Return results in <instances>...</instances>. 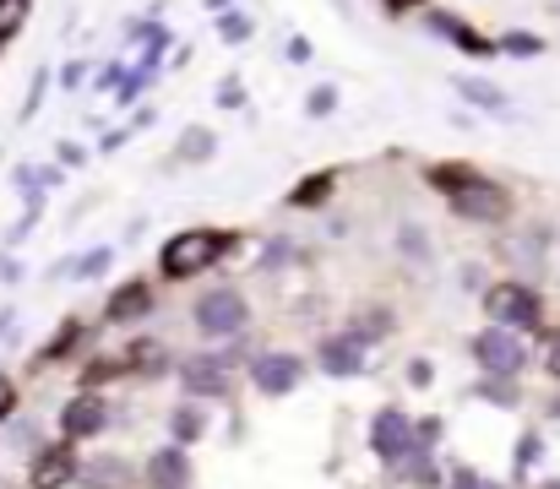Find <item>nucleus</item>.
I'll use <instances>...</instances> for the list:
<instances>
[{
	"instance_id": "0e129e2a",
	"label": "nucleus",
	"mask_w": 560,
	"mask_h": 489,
	"mask_svg": "<svg viewBox=\"0 0 560 489\" xmlns=\"http://www.w3.org/2000/svg\"><path fill=\"white\" fill-rule=\"evenodd\" d=\"M207 11H212V16H218V11H229V0H207Z\"/></svg>"
},
{
	"instance_id": "0eeeda50",
	"label": "nucleus",
	"mask_w": 560,
	"mask_h": 489,
	"mask_svg": "<svg viewBox=\"0 0 560 489\" xmlns=\"http://www.w3.org/2000/svg\"><path fill=\"white\" fill-rule=\"evenodd\" d=\"M446 212H452L457 223H468V229H501V223H512L517 196H512V185H506V179L479 174L474 185H463L457 196H446Z\"/></svg>"
},
{
	"instance_id": "2f4dec72",
	"label": "nucleus",
	"mask_w": 560,
	"mask_h": 489,
	"mask_svg": "<svg viewBox=\"0 0 560 489\" xmlns=\"http://www.w3.org/2000/svg\"><path fill=\"white\" fill-rule=\"evenodd\" d=\"M534 370L545 375V386H560V322H545L534 337Z\"/></svg>"
},
{
	"instance_id": "69168bd1",
	"label": "nucleus",
	"mask_w": 560,
	"mask_h": 489,
	"mask_svg": "<svg viewBox=\"0 0 560 489\" xmlns=\"http://www.w3.org/2000/svg\"><path fill=\"white\" fill-rule=\"evenodd\" d=\"M0 489H27V485H0Z\"/></svg>"
},
{
	"instance_id": "052dcab7",
	"label": "nucleus",
	"mask_w": 560,
	"mask_h": 489,
	"mask_svg": "<svg viewBox=\"0 0 560 489\" xmlns=\"http://www.w3.org/2000/svg\"><path fill=\"white\" fill-rule=\"evenodd\" d=\"M16 316H22V311H16V305H0V337H5V331H11V326H16Z\"/></svg>"
},
{
	"instance_id": "09e8293b",
	"label": "nucleus",
	"mask_w": 560,
	"mask_h": 489,
	"mask_svg": "<svg viewBox=\"0 0 560 489\" xmlns=\"http://www.w3.org/2000/svg\"><path fill=\"white\" fill-rule=\"evenodd\" d=\"M38 218H44V212H22V218H16V223L5 229V240H0V251H16L22 240H33V229H38Z\"/></svg>"
},
{
	"instance_id": "e433bc0d",
	"label": "nucleus",
	"mask_w": 560,
	"mask_h": 489,
	"mask_svg": "<svg viewBox=\"0 0 560 489\" xmlns=\"http://www.w3.org/2000/svg\"><path fill=\"white\" fill-rule=\"evenodd\" d=\"M212 22H218V38H223V44H250V38H256V22H250L245 11H218Z\"/></svg>"
},
{
	"instance_id": "338daca9",
	"label": "nucleus",
	"mask_w": 560,
	"mask_h": 489,
	"mask_svg": "<svg viewBox=\"0 0 560 489\" xmlns=\"http://www.w3.org/2000/svg\"><path fill=\"white\" fill-rule=\"evenodd\" d=\"M365 489H381V485H365Z\"/></svg>"
},
{
	"instance_id": "6e6552de",
	"label": "nucleus",
	"mask_w": 560,
	"mask_h": 489,
	"mask_svg": "<svg viewBox=\"0 0 560 489\" xmlns=\"http://www.w3.org/2000/svg\"><path fill=\"white\" fill-rule=\"evenodd\" d=\"M115 430V397L109 392H66L55 403V435L71 441V446H88V441H104Z\"/></svg>"
},
{
	"instance_id": "39448f33",
	"label": "nucleus",
	"mask_w": 560,
	"mask_h": 489,
	"mask_svg": "<svg viewBox=\"0 0 560 489\" xmlns=\"http://www.w3.org/2000/svg\"><path fill=\"white\" fill-rule=\"evenodd\" d=\"M305 381H311V359H305L300 348H289V342H261V348L245 359V370H240V386H250V392L267 397V403L294 397Z\"/></svg>"
},
{
	"instance_id": "2eb2a0df",
	"label": "nucleus",
	"mask_w": 560,
	"mask_h": 489,
	"mask_svg": "<svg viewBox=\"0 0 560 489\" xmlns=\"http://www.w3.org/2000/svg\"><path fill=\"white\" fill-rule=\"evenodd\" d=\"M137 479L142 489H196V457L175 441H159L137 457Z\"/></svg>"
},
{
	"instance_id": "f704fd0d",
	"label": "nucleus",
	"mask_w": 560,
	"mask_h": 489,
	"mask_svg": "<svg viewBox=\"0 0 560 489\" xmlns=\"http://www.w3.org/2000/svg\"><path fill=\"white\" fill-rule=\"evenodd\" d=\"M550 44L539 38V33H528V27H506L501 38H495V55H512V60H534V55H545Z\"/></svg>"
},
{
	"instance_id": "c85d7f7f",
	"label": "nucleus",
	"mask_w": 560,
	"mask_h": 489,
	"mask_svg": "<svg viewBox=\"0 0 560 489\" xmlns=\"http://www.w3.org/2000/svg\"><path fill=\"white\" fill-rule=\"evenodd\" d=\"M392 245H397V256H402L408 267H419V272H430V267H435V240H430V229H424V223L402 218V223H397V234H392Z\"/></svg>"
},
{
	"instance_id": "864d4df0",
	"label": "nucleus",
	"mask_w": 560,
	"mask_h": 489,
	"mask_svg": "<svg viewBox=\"0 0 560 489\" xmlns=\"http://www.w3.org/2000/svg\"><path fill=\"white\" fill-rule=\"evenodd\" d=\"M33 179H38L44 190H60V185H66V168H60V163H33Z\"/></svg>"
},
{
	"instance_id": "f8f14e48",
	"label": "nucleus",
	"mask_w": 560,
	"mask_h": 489,
	"mask_svg": "<svg viewBox=\"0 0 560 489\" xmlns=\"http://www.w3.org/2000/svg\"><path fill=\"white\" fill-rule=\"evenodd\" d=\"M93 348V326L82 322V316H60L55 331L33 348V359H27V375H49V370H71L82 353Z\"/></svg>"
},
{
	"instance_id": "dca6fc26",
	"label": "nucleus",
	"mask_w": 560,
	"mask_h": 489,
	"mask_svg": "<svg viewBox=\"0 0 560 489\" xmlns=\"http://www.w3.org/2000/svg\"><path fill=\"white\" fill-rule=\"evenodd\" d=\"M120 359H126V381H137V386H159V381L175 375V359H180V353H175L164 337L137 331V337L120 342Z\"/></svg>"
},
{
	"instance_id": "9b49d317",
	"label": "nucleus",
	"mask_w": 560,
	"mask_h": 489,
	"mask_svg": "<svg viewBox=\"0 0 560 489\" xmlns=\"http://www.w3.org/2000/svg\"><path fill=\"white\" fill-rule=\"evenodd\" d=\"M550 223H506V234L495 240V261L506 267V278H539V261H545V245H550Z\"/></svg>"
},
{
	"instance_id": "473e14b6",
	"label": "nucleus",
	"mask_w": 560,
	"mask_h": 489,
	"mask_svg": "<svg viewBox=\"0 0 560 489\" xmlns=\"http://www.w3.org/2000/svg\"><path fill=\"white\" fill-rule=\"evenodd\" d=\"M5 441H11V446L27 457V452H38L49 435H44V424H38L33 414H16V419H5V424H0V446H5Z\"/></svg>"
},
{
	"instance_id": "3c124183",
	"label": "nucleus",
	"mask_w": 560,
	"mask_h": 489,
	"mask_svg": "<svg viewBox=\"0 0 560 489\" xmlns=\"http://www.w3.org/2000/svg\"><path fill=\"white\" fill-rule=\"evenodd\" d=\"M27 278V267H22V256L16 251H0V283L11 289V283H22Z\"/></svg>"
},
{
	"instance_id": "ddd939ff",
	"label": "nucleus",
	"mask_w": 560,
	"mask_h": 489,
	"mask_svg": "<svg viewBox=\"0 0 560 489\" xmlns=\"http://www.w3.org/2000/svg\"><path fill=\"white\" fill-rule=\"evenodd\" d=\"M77 468H82V446L49 435L38 452H27V468H22V485L27 489H77Z\"/></svg>"
},
{
	"instance_id": "c9c22d12",
	"label": "nucleus",
	"mask_w": 560,
	"mask_h": 489,
	"mask_svg": "<svg viewBox=\"0 0 560 489\" xmlns=\"http://www.w3.org/2000/svg\"><path fill=\"white\" fill-rule=\"evenodd\" d=\"M413 452H446V414H413Z\"/></svg>"
},
{
	"instance_id": "8fccbe9b",
	"label": "nucleus",
	"mask_w": 560,
	"mask_h": 489,
	"mask_svg": "<svg viewBox=\"0 0 560 489\" xmlns=\"http://www.w3.org/2000/svg\"><path fill=\"white\" fill-rule=\"evenodd\" d=\"M485 283H490V278H485L479 261H463V267H457V289H463V294H479Z\"/></svg>"
},
{
	"instance_id": "a211bd4d",
	"label": "nucleus",
	"mask_w": 560,
	"mask_h": 489,
	"mask_svg": "<svg viewBox=\"0 0 560 489\" xmlns=\"http://www.w3.org/2000/svg\"><path fill=\"white\" fill-rule=\"evenodd\" d=\"M419 22H424L435 38H446L452 49H463V55H474V60H495V38H490V33H479L468 16H457V11H446V5H435V0H430V5L419 11Z\"/></svg>"
},
{
	"instance_id": "a18cd8bd",
	"label": "nucleus",
	"mask_w": 560,
	"mask_h": 489,
	"mask_svg": "<svg viewBox=\"0 0 560 489\" xmlns=\"http://www.w3.org/2000/svg\"><path fill=\"white\" fill-rule=\"evenodd\" d=\"M534 283H550V289H560V229L550 234V245H545V261H539V278Z\"/></svg>"
},
{
	"instance_id": "4d7b16f0",
	"label": "nucleus",
	"mask_w": 560,
	"mask_h": 489,
	"mask_svg": "<svg viewBox=\"0 0 560 489\" xmlns=\"http://www.w3.org/2000/svg\"><path fill=\"white\" fill-rule=\"evenodd\" d=\"M375 5H381L386 16H413V11H424L430 0H375Z\"/></svg>"
},
{
	"instance_id": "49530a36",
	"label": "nucleus",
	"mask_w": 560,
	"mask_h": 489,
	"mask_svg": "<svg viewBox=\"0 0 560 489\" xmlns=\"http://www.w3.org/2000/svg\"><path fill=\"white\" fill-rule=\"evenodd\" d=\"M283 60H289V66H311V60H316V44H311L305 33H289V38H283Z\"/></svg>"
},
{
	"instance_id": "58836bf2",
	"label": "nucleus",
	"mask_w": 560,
	"mask_h": 489,
	"mask_svg": "<svg viewBox=\"0 0 560 489\" xmlns=\"http://www.w3.org/2000/svg\"><path fill=\"white\" fill-rule=\"evenodd\" d=\"M27 16H33V0H0V49L27 27Z\"/></svg>"
},
{
	"instance_id": "6e6d98bb",
	"label": "nucleus",
	"mask_w": 560,
	"mask_h": 489,
	"mask_svg": "<svg viewBox=\"0 0 560 489\" xmlns=\"http://www.w3.org/2000/svg\"><path fill=\"white\" fill-rule=\"evenodd\" d=\"M126 142H131V131H126V126H115V131H104V137H98V148H93V153H120Z\"/></svg>"
},
{
	"instance_id": "4c0bfd02",
	"label": "nucleus",
	"mask_w": 560,
	"mask_h": 489,
	"mask_svg": "<svg viewBox=\"0 0 560 489\" xmlns=\"http://www.w3.org/2000/svg\"><path fill=\"white\" fill-rule=\"evenodd\" d=\"M11 185H16V196H22V207L27 212H44V201H49V190L33 179V163H16V174H11Z\"/></svg>"
},
{
	"instance_id": "f3484780",
	"label": "nucleus",
	"mask_w": 560,
	"mask_h": 489,
	"mask_svg": "<svg viewBox=\"0 0 560 489\" xmlns=\"http://www.w3.org/2000/svg\"><path fill=\"white\" fill-rule=\"evenodd\" d=\"M77 489H142V479H137V457H131V452H120V446L82 452Z\"/></svg>"
},
{
	"instance_id": "c03bdc74",
	"label": "nucleus",
	"mask_w": 560,
	"mask_h": 489,
	"mask_svg": "<svg viewBox=\"0 0 560 489\" xmlns=\"http://www.w3.org/2000/svg\"><path fill=\"white\" fill-rule=\"evenodd\" d=\"M148 82H153L148 71H126V77L115 82V109H131V104L142 98V88H148Z\"/></svg>"
},
{
	"instance_id": "1a4fd4ad",
	"label": "nucleus",
	"mask_w": 560,
	"mask_h": 489,
	"mask_svg": "<svg viewBox=\"0 0 560 489\" xmlns=\"http://www.w3.org/2000/svg\"><path fill=\"white\" fill-rule=\"evenodd\" d=\"M365 452L375 457L381 474H392L408 452H413V414L402 403H381L365 419Z\"/></svg>"
},
{
	"instance_id": "9d476101",
	"label": "nucleus",
	"mask_w": 560,
	"mask_h": 489,
	"mask_svg": "<svg viewBox=\"0 0 560 489\" xmlns=\"http://www.w3.org/2000/svg\"><path fill=\"white\" fill-rule=\"evenodd\" d=\"M153 316H159V283H153L148 272L120 278V283L104 294V311H98V322L109 326V331H137V326H148Z\"/></svg>"
},
{
	"instance_id": "b1692460",
	"label": "nucleus",
	"mask_w": 560,
	"mask_h": 489,
	"mask_svg": "<svg viewBox=\"0 0 560 489\" xmlns=\"http://www.w3.org/2000/svg\"><path fill=\"white\" fill-rule=\"evenodd\" d=\"M550 457V430L545 424H528L523 435H517V446H512V479L506 485L523 489L528 479H539V463Z\"/></svg>"
},
{
	"instance_id": "c756f323",
	"label": "nucleus",
	"mask_w": 560,
	"mask_h": 489,
	"mask_svg": "<svg viewBox=\"0 0 560 489\" xmlns=\"http://www.w3.org/2000/svg\"><path fill=\"white\" fill-rule=\"evenodd\" d=\"M485 168L479 163H468V159H435V163H424V185L435 190V196H457L463 185H474Z\"/></svg>"
},
{
	"instance_id": "e2e57ef3",
	"label": "nucleus",
	"mask_w": 560,
	"mask_h": 489,
	"mask_svg": "<svg viewBox=\"0 0 560 489\" xmlns=\"http://www.w3.org/2000/svg\"><path fill=\"white\" fill-rule=\"evenodd\" d=\"M327 234L332 240H349V218H327Z\"/></svg>"
},
{
	"instance_id": "5701e85b",
	"label": "nucleus",
	"mask_w": 560,
	"mask_h": 489,
	"mask_svg": "<svg viewBox=\"0 0 560 489\" xmlns=\"http://www.w3.org/2000/svg\"><path fill=\"white\" fill-rule=\"evenodd\" d=\"M452 93H457L468 109H479V115H512V93H506L501 82H490V77L457 71V77H452Z\"/></svg>"
},
{
	"instance_id": "20e7f679",
	"label": "nucleus",
	"mask_w": 560,
	"mask_h": 489,
	"mask_svg": "<svg viewBox=\"0 0 560 489\" xmlns=\"http://www.w3.org/2000/svg\"><path fill=\"white\" fill-rule=\"evenodd\" d=\"M170 381L180 386L186 403H207V408H229L240 397V370L218 348H190V353H180Z\"/></svg>"
},
{
	"instance_id": "4be33fe9",
	"label": "nucleus",
	"mask_w": 560,
	"mask_h": 489,
	"mask_svg": "<svg viewBox=\"0 0 560 489\" xmlns=\"http://www.w3.org/2000/svg\"><path fill=\"white\" fill-rule=\"evenodd\" d=\"M463 397H468V403H485V408H495V414H523V408H528V386H523V381H506V375H474Z\"/></svg>"
},
{
	"instance_id": "de8ad7c7",
	"label": "nucleus",
	"mask_w": 560,
	"mask_h": 489,
	"mask_svg": "<svg viewBox=\"0 0 560 489\" xmlns=\"http://www.w3.org/2000/svg\"><path fill=\"white\" fill-rule=\"evenodd\" d=\"M212 104H218V109H245V82L229 71V77L218 82V98H212Z\"/></svg>"
},
{
	"instance_id": "7c9ffc66",
	"label": "nucleus",
	"mask_w": 560,
	"mask_h": 489,
	"mask_svg": "<svg viewBox=\"0 0 560 489\" xmlns=\"http://www.w3.org/2000/svg\"><path fill=\"white\" fill-rule=\"evenodd\" d=\"M207 159H218V137L207 131V126H186L180 131V148H175V168H190V163H207Z\"/></svg>"
},
{
	"instance_id": "7ed1b4c3",
	"label": "nucleus",
	"mask_w": 560,
	"mask_h": 489,
	"mask_svg": "<svg viewBox=\"0 0 560 489\" xmlns=\"http://www.w3.org/2000/svg\"><path fill=\"white\" fill-rule=\"evenodd\" d=\"M479 316H485L490 326H506V331L539 337L545 322H550V305H545V289H539V283L495 272V278L479 289Z\"/></svg>"
},
{
	"instance_id": "6ab92c4d",
	"label": "nucleus",
	"mask_w": 560,
	"mask_h": 489,
	"mask_svg": "<svg viewBox=\"0 0 560 489\" xmlns=\"http://www.w3.org/2000/svg\"><path fill=\"white\" fill-rule=\"evenodd\" d=\"M332 331H343L349 342H360L365 353H375L381 342H392L397 331H402V316H397V305H386V300H375V305H354L343 322L332 326Z\"/></svg>"
},
{
	"instance_id": "72a5a7b5",
	"label": "nucleus",
	"mask_w": 560,
	"mask_h": 489,
	"mask_svg": "<svg viewBox=\"0 0 560 489\" xmlns=\"http://www.w3.org/2000/svg\"><path fill=\"white\" fill-rule=\"evenodd\" d=\"M441 489H512V485H506V479H495V474H485V468H474V463L446 457V485Z\"/></svg>"
},
{
	"instance_id": "bb28decb",
	"label": "nucleus",
	"mask_w": 560,
	"mask_h": 489,
	"mask_svg": "<svg viewBox=\"0 0 560 489\" xmlns=\"http://www.w3.org/2000/svg\"><path fill=\"white\" fill-rule=\"evenodd\" d=\"M338 179H343V168H316V174H305V179L283 196V207H289V212H316V207H327V201L338 196Z\"/></svg>"
},
{
	"instance_id": "f03ea898",
	"label": "nucleus",
	"mask_w": 560,
	"mask_h": 489,
	"mask_svg": "<svg viewBox=\"0 0 560 489\" xmlns=\"http://www.w3.org/2000/svg\"><path fill=\"white\" fill-rule=\"evenodd\" d=\"M186 322H190V331H196V342H201V348H218V342H229V337L250 331L256 305H250V294H245L240 283H207V289H196V294H190Z\"/></svg>"
},
{
	"instance_id": "a19ab883",
	"label": "nucleus",
	"mask_w": 560,
	"mask_h": 489,
	"mask_svg": "<svg viewBox=\"0 0 560 489\" xmlns=\"http://www.w3.org/2000/svg\"><path fill=\"white\" fill-rule=\"evenodd\" d=\"M49 82H55V71H49V66H38V71H33V88H27V98H22V109H16V120H22V126H27V120L44 109V93H49Z\"/></svg>"
},
{
	"instance_id": "79ce46f5",
	"label": "nucleus",
	"mask_w": 560,
	"mask_h": 489,
	"mask_svg": "<svg viewBox=\"0 0 560 489\" xmlns=\"http://www.w3.org/2000/svg\"><path fill=\"white\" fill-rule=\"evenodd\" d=\"M305 115H311V120L338 115V82H316V88L305 93Z\"/></svg>"
},
{
	"instance_id": "a878e982",
	"label": "nucleus",
	"mask_w": 560,
	"mask_h": 489,
	"mask_svg": "<svg viewBox=\"0 0 560 489\" xmlns=\"http://www.w3.org/2000/svg\"><path fill=\"white\" fill-rule=\"evenodd\" d=\"M115 256H120V245H93V251H82V256H60L55 267H49V278H71V283H98L109 267H115Z\"/></svg>"
},
{
	"instance_id": "680f3d73",
	"label": "nucleus",
	"mask_w": 560,
	"mask_h": 489,
	"mask_svg": "<svg viewBox=\"0 0 560 489\" xmlns=\"http://www.w3.org/2000/svg\"><path fill=\"white\" fill-rule=\"evenodd\" d=\"M523 489H560V474H539V479H528Z\"/></svg>"
},
{
	"instance_id": "603ef678",
	"label": "nucleus",
	"mask_w": 560,
	"mask_h": 489,
	"mask_svg": "<svg viewBox=\"0 0 560 489\" xmlns=\"http://www.w3.org/2000/svg\"><path fill=\"white\" fill-rule=\"evenodd\" d=\"M55 77H60V88L71 93V88H82V82H88V60H66Z\"/></svg>"
},
{
	"instance_id": "cd10ccee",
	"label": "nucleus",
	"mask_w": 560,
	"mask_h": 489,
	"mask_svg": "<svg viewBox=\"0 0 560 489\" xmlns=\"http://www.w3.org/2000/svg\"><path fill=\"white\" fill-rule=\"evenodd\" d=\"M289 267H305V245L294 234H267L256 256V278H283Z\"/></svg>"
},
{
	"instance_id": "4468645a",
	"label": "nucleus",
	"mask_w": 560,
	"mask_h": 489,
	"mask_svg": "<svg viewBox=\"0 0 560 489\" xmlns=\"http://www.w3.org/2000/svg\"><path fill=\"white\" fill-rule=\"evenodd\" d=\"M305 359H311V375H327V381H365L371 375V353L360 342H349L343 331H322Z\"/></svg>"
},
{
	"instance_id": "412c9836",
	"label": "nucleus",
	"mask_w": 560,
	"mask_h": 489,
	"mask_svg": "<svg viewBox=\"0 0 560 489\" xmlns=\"http://www.w3.org/2000/svg\"><path fill=\"white\" fill-rule=\"evenodd\" d=\"M126 381V359H120V348L109 353H82L77 359V375H71V392H115Z\"/></svg>"
},
{
	"instance_id": "393cba45",
	"label": "nucleus",
	"mask_w": 560,
	"mask_h": 489,
	"mask_svg": "<svg viewBox=\"0 0 560 489\" xmlns=\"http://www.w3.org/2000/svg\"><path fill=\"white\" fill-rule=\"evenodd\" d=\"M386 479L397 489H441L446 485V452H413V457H402Z\"/></svg>"
},
{
	"instance_id": "37998d69",
	"label": "nucleus",
	"mask_w": 560,
	"mask_h": 489,
	"mask_svg": "<svg viewBox=\"0 0 560 489\" xmlns=\"http://www.w3.org/2000/svg\"><path fill=\"white\" fill-rule=\"evenodd\" d=\"M16 414H22V381L0 364V424H5V419H16Z\"/></svg>"
},
{
	"instance_id": "13d9d810",
	"label": "nucleus",
	"mask_w": 560,
	"mask_h": 489,
	"mask_svg": "<svg viewBox=\"0 0 560 489\" xmlns=\"http://www.w3.org/2000/svg\"><path fill=\"white\" fill-rule=\"evenodd\" d=\"M88 163V148H77V142H60V168H82Z\"/></svg>"
},
{
	"instance_id": "bf43d9fd",
	"label": "nucleus",
	"mask_w": 560,
	"mask_h": 489,
	"mask_svg": "<svg viewBox=\"0 0 560 489\" xmlns=\"http://www.w3.org/2000/svg\"><path fill=\"white\" fill-rule=\"evenodd\" d=\"M539 424H545V430L556 424L560 430V386H550V397H545V419H539Z\"/></svg>"
},
{
	"instance_id": "5fc2aeb1",
	"label": "nucleus",
	"mask_w": 560,
	"mask_h": 489,
	"mask_svg": "<svg viewBox=\"0 0 560 489\" xmlns=\"http://www.w3.org/2000/svg\"><path fill=\"white\" fill-rule=\"evenodd\" d=\"M126 71H131V66H126V60H109V66H98V77H93V88H98V93H104V88H115V82H120V77H126Z\"/></svg>"
},
{
	"instance_id": "423d86ee",
	"label": "nucleus",
	"mask_w": 560,
	"mask_h": 489,
	"mask_svg": "<svg viewBox=\"0 0 560 489\" xmlns=\"http://www.w3.org/2000/svg\"><path fill=\"white\" fill-rule=\"evenodd\" d=\"M468 364L474 375H506V381H528L534 375V337L506 331V326H474L468 331Z\"/></svg>"
},
{
	"instance_id": "774afa93",
	"label": "nucleus",
	"mask_w": 560,
	"mask_h": 489,
	"mask_svg": "<svg viewBox=\"0 0 560 489\" xmlns=\"http://www.w3.org/2000/svg\"><path fill=\"white\" fill-rule=\"evenodd\" d=\"M556 11H560V0H556Z\"/></svg>"
},
{
	"instance_id": "ea45409f",
	"label": "nucleus",
	"mask_w": 560,
	"mask_h": 489,
	"mask_svg": "<svg viewBox=\"0 0 560 489\" xmlns=\"http://www.w3.org/2000/svg\"><path fill=\"white\" fill-rule=\"evenodd\" d=\"M402 386L430 392V386H435V359H430V353H408V359H402Z\"/></svg>"
},
{
	"instance_id": "f257e3e1",
	"label": "nucleus",
	"mask_w": 560,
	"mask_h": 489,
	"mask_svg": "<svg viewBox=\"0 0 560 489\" xmlns=\"http://www.w3.org/2000/svg\"><path fill=\"white\" fill-rule=\"evenodd\" d=\"M240 251H245V234H240V229H218V223L175 229V234L159 245V278H153V283H196V278L229 267Z\"/></svg>"
},
{
	"instance_id": "aec40b11",
	"label": "nucleus",
	"mask_w": 560,
	"mask_h": 489,
	"mask_svg": "<svg viewBox=\"0 0 560 489\" xmlns=\"http://www.w3.org/2000/svg\"><path fill=\"white\" fill-rule=\"evenodd\" d=\"M207 435H212V408H207V403H186V397H180V403L164 408V441H175V446L190 452V446H201Z\"/></svg>"
}]
</instances>
